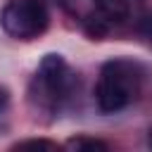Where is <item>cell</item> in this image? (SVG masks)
<instances>
[{"instance_id": "cell-4", "label": "cell", "mask_w": 152, "mask_h": 152, "mask_svg": "<svg viewBox=\"0 0 152 152\" xmlns=\"http://www.w3.org/2000/svg\"><path fill=\"white\" fill-rule=\"evenodd\" d=\"M50 24V14L43 0H7L0 10V26L17 40L38 38Z\"/></svg>"}, {"instance_id": "cell-1", "label": "cell", "mask_w": 152, "mask_h": 152, "mask_svg": "<svg viewBox=\"0 0 152 152\" xmlns=\"http://www.w3.org/2000/svg\"><path fill=\"white\" fill-rule=\"evenodd\" d=\"M145 69L142 64L116 57L102 64L100 78L95 86V102L97 109L104 114H114L126 109L131 102H135L145 88Z\"/></svg>"}, {"instance_id": "cell-5", "label": "cell", "mask_w": 152, "mask_h": 152, "mask_svg": "<svg viewBox=\"0 0 152 152\" xmlns=\"http://www.w3.org/2000/svg\"><path fill=\"white\" fill-rule=\"evenodd\" d=\"M66 150H109V145L100 138H90V135H76V138H69L64 142Z\"/></svg>"}, {"instance_id": "cell-7", "label": "cell", "mask_w": 152, "mask_h": 152, "mask_svg": "<svg viewBox=\"0 0 152 152\" xmlns=\"http://www.w3.org/2000/svg\"><path fill=\"white\" fill-rule=\"evenodd\" d=\"M26 147H48V150H57V142L52 140H45V138H33V140H21V142H14L12 150H26Z\"/></svg>"}, {"instance_id": "cell-2", "label": "cell", "mask_w": 152, "mask_h": 152, "mask_svg": "<svg viewBox=\"0 0 152 152\" xmlns=\"http://www.w3.org/2000/svg\"><path fill=\"white\" fill-rule=\"evenodd\" d=\"M59 5L95 40L107 38L126 21H135L138 14H142V0H59Z\"/></svg>"}, {"instance_id": "cell-3", "label": "cell", "mask_w": 152, "mask_h": 152, "mask_svg": "<svg viewBox=\"0 0 152 152\" xmlns=\"http://www.w3.org/2000/svg\"><path fill=\"white\" fill-rule=\"evenodd\" d=\"M78 88V78L74 74V69L66 64V59L62 55H45L31 78L28 86V100L36 109L40 112H59L76 93Z\"/></svg>"}, {"instance_id": "cell-8", "label": "cell", "mask_w": 152, "mask_h": 152, "mask_svg": "<svg viewBox=\"0 0 152 152\" xmlns=\"http://www.w3.org/2000/svg\"><path fill=\"white\" fill-rule=\"evenodd\" d=\"M7 100H10V95H7V90H5V88H0V109H5V104H7Z\"/></svg>"}, {"instance_id": "cell-6", "label": "cell", "mask_w": 152, "mask_h": 152, "mask_svg": "<svg viewBox=\"0 0 152 152\" xmlns=\"http://www.w3.org/2000/svg\"><path fill=\"white\" fill-rule=\"evenodd\" d=\"M133 28L140 38H145L152 45V14H138V19L133 21Z\"/></svg>"}, {"instance_id": "cell-9", "label": "cell", "mask_w": 152, "mask_h": 152, "mask_svg": "<svg viewBox=\"0 0 152 152\" xmlns=\"http://www.w3.org/2000/svg\"><path fill=\"white\" fill-rule=\"evenodd\" d=\"M147 140H150V147H152V128H150V135H147Z\"/></svg>"}]
</instances>
